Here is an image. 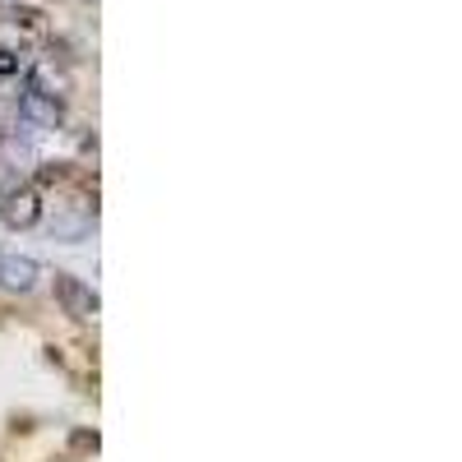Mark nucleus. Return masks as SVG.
Segmentation results:
<instances>
[{
    "label": "nucleus",
    "mask_w": 462,
    "mask_h": 462,
    "mask_svg": "<svg viewBox=\"0 0 462 462\" xmlns=\"http://www.w3.org/2000/svg\"><path fill=\"white\" fill-rule=\"evenodd\" d=\"M19 121L32 130H56L60 125V97L42 84V74H32L28 88L19 93Z\"/></svg>",
    "instance_id": "f257e3e1"
},
{
    "label": "nucleus",
    "mask_w": 462,
    "mask_h": 462,
    "mask_svg": "<svg viewBox=\"0 0 462 462\" xmlns=\"http://www.w3.org/2000/svg\"><path fill=\"white\" fill-rule=\"evenodd\" d=\"M56 300L69 319H93L97 315V291L74 273H56Z\"/></svg>",
    "instance_id": "f03ea898"
},
{
    "label": "nucleus",
    "mask_w": 462,
    "mask_h": 462,
    "mask_svg": "<svg viewBox=\"0 0 462 462\" xmlns=\"http://www.w3.org/2000/svg\"><path fill=\"white\" fill-rule=\"evenodd\" d=\"M37 278H42L37 259H28V254H0V287H5V291H32Z\"/></svg>",
    "instance_id": "7ed1b4c3"
},
{
    "label": "nucleus",
    "mask_w": 462,
    "mask_h": 462,
    "mask_svg": "<svg viewBox=\"0 0 462 462\" xmlns=\"http://www.w3.org/2000/svg\"><path fill=\"white\" fill-rule=\"evenodd\" d=\"M0 213H5L14 226H32L37 217H42V199H37L32 185H14L5 195V204H0Z\"/></svg>",
    "instance_id": "20e7f679"
},
{
    "label": "nucleus",
    "mask_w": 462,
    "mask_h": 462,
    "mask_svg": "<svg viewBox=\"0 0 462 462\" xmlns=\"http://www.w3.org/2000/svg\"><path fill=\"white\" fill-rule=\"evenodd\" d=\"M51 231H56V236H65V241H84L88 231H93V217H56Z\"/></svg>",
    "instance_id": "39448f33"
},
{
    "label": "nucleus",
    "mask_w": 462,
    "mask_h": 462,
    "mask_svg": "<svg viewBox=\"0 0 462 462\" xmlns=\"http://www.w3.org/2000/svg\"><path fill=\"white\" fill-rule=\"evenodd\" d=\"M14 185H23V180H19V167H10L5 158H0V204H5V195H10Z\"/></svg>",
    "instance_id": "423d86ee"
},
{
    "label": "nucleus",
    "mask_w": 462,
    "mask_h": 462,
    "mask_svg": "<svg viewBox=\"0 0 462 462\" xmlns=\"http://www.w3.org/2000/svg\"><path fill=\"white\" fill-rule=\"evenodd\" d=\"M23 69V56L19 51H0V79H10V74Z\"/></svg>",
    "instance_id": "0eeeda50"
}]
</instances>
